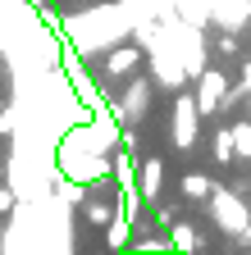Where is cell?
Listing matches in <instances>:
<instances>
[{
  "mask_svg": "<svg viewBox=\"0 0 251 255\" xmlns=\"http://www.w3.org/2000/svg\"><path fill=\"white\" fill-rule=\"evenodd\" d=\"M82 214H87L91 228H110V219H114V214H110V205H105V201H96V196H87V201H82Z\"/></svg>",
  "mask_w": 251,
  "mask_h": 255,
  "instance_id": "cell-11",
  "label": "cell"
},
{
  "mask_svg": "<svg viewBox=\"0 0 251 255\" xmlns=\"http://www.w3.org/2000/svg\"><path fill=\"white\" fill-rule=\"evenodd\" d=\"M146 105H151V82L133 73V82L123 87V96L114 101V114H119V123H137L146 114Z\"/></svg>",
  "mask_w": 251,
  "mask_h": 255,
  "instance_id": "cell-5",
  "label": "cell"
},
{
  "mask_svg": "<svg viewBox=\"0 0 251 255\" xmlns=\"http://www.w3.org/2000/svg\"><path fill=\"white\" fill-rule=\"evenodd\" d=\"M0 110H5V101H0Z\"/></svg>",
  "mask_w": 251,
  "mask_h": 255,
  "instance_id": "cell-18",
  "label": "cell"
},
{
  "mask_svg": "<svg viewBox=\"0 0 251 255\" xmlns=\"http://www.w3.org/2000/svg\"><path fill=\"white\" fill-rule=\"evenodd\" d=\"M210 214H215V223H219L229 237L251 242V205H242L238 191H224V187H219L215 196H210Z\"/></svg>",
  "mask_w": 251,
  "mask_h": 255,
  "instance_id": "cell-2",
  "label": "cell"
},
{
  "mask_svg": "<svg viewBox=\"0 0 251 255\" xmlns=\"http://www.w3.org/2000/svg\"><path fill=\"white\" fill-rule=\"evenodd\" d=\"M247 205H251V201H247Z\"/></svg>",
  "mask_w": 251,
  "mask_h": 255,
  "instance_id": "cell-19",
  "label": "cell"
},
{
  "mask_svg": "<svg viewBox=\"0 0 251 255\" xmlns=\"http://www.w3.org/2000/svg\"><path fill=\"white\" fill-rule=\"evenodd\" d=\"M142 196L146 201H160V182H165V164H160V159H146V164H142Z\"/></svg>",
  "mask_w": 251,
  "mask_h": 255,
  "instance_id": "cell-8",
  "label": "cell"
},
{
  "mask_svg": "<svg viewBox=\"0 0 251 255\" xmlns=\"http://www.w3.org/2000/svg\"><path fill=\"white\" fill-rule=\"evenodd\" d=\"M210 23L224 32H242L251 23V0H210Z\"/></svg>",
  "mask_w": 251,
  "mask_h": 255,
  "instance_id": "cell-6",
  "label": "cell"
},
{
  "mask_svg": "<svg viewBox=\"0 0 251 255\" xmlns=\"http://www.w3.org/2000/svg\"><path fill=\"white\" fill-rule=\"evenodd\" d=\"M146 59V50L133 41V46H114L110 55H105V73L110 78H128V73H137V64Z\"/></svg>",
  "mask_w": 251,
  "mask_h": 255,
  "instance_id": "cell-7",
  "label": "cell"
},
{
  "mask_svg": "<svg viewBox=\"0 0 251 255\" xmlns=\"http://www.w3.org/2000/svg\"><path fill=\"white\" fill-rule=\"evenodd\" d=\"M18 210V201H14V191L9 187H0V214H14Z\"/></svg>",
  "mask_w": 251,
  "mask_h": 255,
  "instance_id": "cell-15",
  "label": "cell"
},
{
  "mask_svg": "<svg viewBox=\"0 0 251 255\" xmlns=\"http://www.w3.org/2000/svg\"><path fill=\"white\" fill-rule=\"evenodd\" d=\"M238 82H242V87H247V96H251V59L242 64V78H238Z\"/></svg>",
  "mask_w": 251,
  "mask_h": 255,
  "instance_id": "cell-17",
  "label": "cell"
},
{
  "mask_svg": "<svg viewBox=\"0 0 251 255\" xmlns=\"http://www.w3.org/2000/svg\"><path fill=\"white\" fill-rule=\"evenodd\" d=\"M146 59H151V73H155V82H160V87L183 91L187 82H192V73H187L183 55H178V50H174V41L165 37V27H160V37H155V46L146 50Z\"/></svg>",
  "mask_w": 251,
  "mask_h": 255,
  "instance_id": "cell-1",
  "label": "cell"
},
{
  "mask_svg": "<svg viewBox=\"0 0 251 255\" xmlns=\"http://www.w3.org/2000/svg\"><path fill=\"white\" fill-rule=\"evenodd\" d=\"M233 146H238V159L247 164V159H251V114L233 123Z\"/></svg>",
  "mask_w": 251,
  "mask_h": 255,
  "instance_id": "cell-13",
  "label": "cell"
},
{
  "mask_svg": "<svg viewBox=\"0 0 251 255\" xmlns=\"http://www.w3.org/2000/svg\"><path fill=\"white\" fill-rule=\"evenodd\" d=\"M201 105H197V96H174V146L187 150V146H197V132H201Z\"/></svg>",
  "mask_w": 251,
  "mask_h": 255,
  "instance_id": "cell-3",
  "label": "cell"
},
{
  "mask_svg": "<svg viewBox=\"0 0 251 255\" xmlns=\"http://www.w3.org/2000/svg\"><path fill=\"white\" fill-rule=\"evenodd\" d=\"M128 219H133L128 210H119V214L110 219V237H105V242H110L114 251H123V246H128Z\"/></svg>",
  "mask_w": 251,
  "mask_h": 255,
  "instance_id": "cell-14",
  "label": "cell"
},
{
  "mask_svg": "<svg viewBox=\"0 0 251 255\" xmlns=\"http://www.w3.org/2000/svg\"><path fill=\"white\" fill-rule=\"evenodd\" d=\"M192 96H197L201 114L210 119L219 105H224V96H229V78L219 73V69H201V73H197V87H192Z\"/></svg>",
  "mask_w": 251,
  "mask_h": 255,
  "instance_id": "cell-4",
  "label": "cell"
},
{
  "mask_svg": "<svg viewBox=\"0 0 251 255\" xmlns=\"http://www.w3.org/2000/svg\"><path fill=\"white\" fill-rule=\"evenodd\" d=\"M169 246H174V251H201V237H197V228H187V223H174Z\"/></svg>",
  "mask_w": 251,
  "mask_h": 255,
  "instance_id": "cell-12",
  "label": "cell"
},
{
  "mask_svg": "<svg viewBox=\"0 0 251 255\" xmlns=\"http://www.w3.org/2000/svg\"><path fill=\"white\" fill-rule=\"evenodd\" d=\"M219 55H238V32H224V37H219Z\"/></svg>",
  "mask_w": 251,
  "mask_h": 255,
  "instance_id": "cell-16",
  "label": "cell"
},
{
  "mask_svg": "<svg viewBox=\"0 0 251 255\" xmlns=\"http://www.w3.org/2000/svg\"><path fill=\"white\" fill-rule=\"evenodd\" d=\"M215 159H219V164H233V159H238V146H233V123L215 132Z\"/></svg>",
  "mask_w": 251,
  "mask_h": 255,
  "instance_id": "cell-10",
  "label": "cell"
},
{
  "mask_svg": "<svg viewBox=\"0 0 251 255\" xmlns=\"http://www.w3.org/2000/svg\"><path fill=\"white\" fill-rule=\"evenodd\" d=\"M215 191H219V182L206 178V173H187L183 178V196H192V201H210Z\"/></svg>",
  "mask_w": 251,
  "mask_h": 255,
  "instance_id": "cell-9",
  "label": "cell"
}]
</instances>
